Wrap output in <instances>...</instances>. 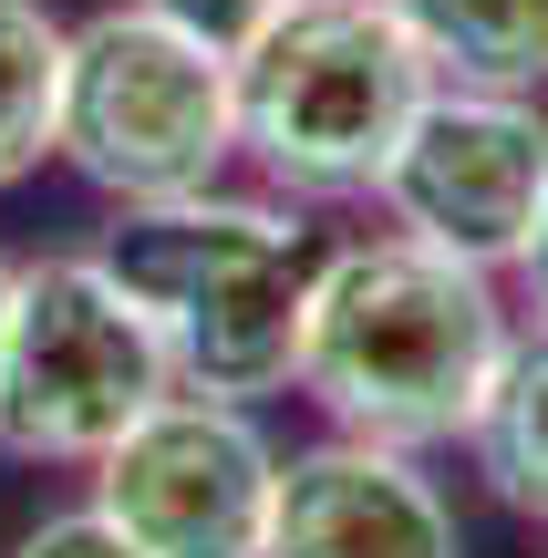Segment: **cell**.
<instances>
[{
    "label": "cell",
    "mask_w": 548,
    "mask_h": 558,
    "mask_svg": "<svg viewBox=\"0 0 548 558\" xmlns=\"http://www.w3.org/2000/svg\"><path fill=\"white\" fill-rule=\"evenodd\" d=\"M508 341L517 331L497 300V269H466L414 239H352L310 259L290 383L342 435L414 456V445H446L476 424Z\"/></svg>",
    "instance_id": "cell-1"
},
{
    "label": "cell",
    "mask_w": 548,
    "mask_h": 558,
    "mask_svg": "<svg viewBox=\"0 0 548 558\" xmlns=\"http://www.w3.org/2000/svg\"><path fill=\"white\" fill-rule=\"evenodd\" d=\"M239 156L290 197H373L404 114L435 94V62L383 0H280L228 52Z\"/></svg>",
    "instance_id": "cell-3"
},
{
    "label": "cell",
    "mask_w": 548,
    "mask_h": 558,
    "mask_svg": "<svg viewBox=\"0 0 548 558\" xmlns=\"http://www.w3.org/2000/svg\"><path fill=\"white\" fill-rule=\"evenodd\" d=\"M259 558H466V548H455V507L435 497V476H414V456L331 435L280 456Z\"/></svg>",
    "instance_id": "cell-8"
},
{
    "label": "cell",
    "mask_w": 548,
    "mask_h": 558,
    "mask_svg": "<svg viewBox=\"0 0 548 558\" xmlns=\"http://www.w3.org/2000/svg\"><path fill=\"white\" fill-rule=\"evenodd\" d=\"M517 279H528V311L548 320V197H538V228H528V248H517Z\"/></svg>",
    "instance_id": "cell-14"
},
{
    "label": "cell",
    "mask_w": 548,
    "mask_h": 558,
    "mask_svg": "<svg viewBox=\"0 0 548 558\" xmlns=\"http://www.w3.org/2000/svg\"><path fill=\"white\" fill-rule=\"evenodd\" d=\"M280 445L248 403L166 393L94 456V518L124 527L145 558H259Z\"/></svg>",
    "instance_id": "cell-7"
},
{
    "label": "cell",
    "mask_w": 548,
    "mask_h": 558,
    "mask_svg": "<svg viewBox=\"0 0 548 558\" xmlns=\"http://www.w3.org/2000/svg\"><path fill=\"white\" fill-rule=\"evenodd\" d=\"M52 156L114 207H166L228 177L239 156V94H228V52L186 21L114 0L83 32H62V114Z\"/></svg>",
    "instance_id": "cell-4"
},
{
    "label": "cell",
    "mask_w": 548,
    "mask_h": 558,
    "mask_svg": "<svg viewBox=\"0 0 548 558\" xmlns=\"http://www.w3.org/2000/svg\"><path fill=\"white\" fill-rule=\"evenodd\" d=\"M476 465H487V486L517 507V518L548 527V331L538 341H508V362H497L487 403H476L466 424Z\"/></svg>",
    "instance_id": "cell-10"
},
{
    "label": "cell",
    "mask_w": 548,
    "mask_h": 558,
    "mask_svg": "<svg viewBox=\"0 0 548 558\" xmlns=\"http://www.w3.org/2000/svg\"><path fill=\"white\" fill-rule=\"evenodd\" d=\"M383 11L435 62V83H487V94L548 83V0H383Z\"/></svg>",
    "instance_id": "cell-9"
},
{
    "label": "cell",
    "mask_w": 548,
    "mask_h": 558,
    "mask_svg": "<svg viewBox=\"0 0 548 558\" xmlns=\"http://www.w3.org/2000/svg\"><path fill=\"white\" fill-rule=\"evenodd\" d=\"M373 197H383L393 239L446 248L466 269H517V248L538 228V197H548V114H538V94L435 83L404 114Z\"/></svg>",
    "instance_id": "cell-6"
},
{
    "label": "cell",
    "mask_w": 548,
    "mask_h": 558,
    "mask_svg": "<svg viewBox=\"0 0 548 558\" xmlns=\"http://www.w3.org/2000/svg\"><path fill=\"white\" fill-rule=\"evenodd\" d=\"M94 269L145 311L176 393L207 403H259L290 383L301 352V290H310V239L301 218L259 197H166V207H124L94 239Z\"/></svg>",
    "instance_id": "cell-2"
},
{
    "label": "cell",
    "mask_w": 548,
    "mask_h": 558,
    "mask_svg": "<svg viewBox=\"0 0 548 558\" xmlns=\"http://www.w3.org/2000/svg\"><path fill=\"white\" fill-rule=\"evenodd\" d=\"M145 11H166V21H186V32H207L218 52H239V41L259 32L280 0H145Z\"/></svg>",
    "instance_id": "cell-13"
},
{
    "label": "cell",
    "mask_w": 548,
    "mask_h": 558,
    "mask_svg": "<svg viewBox=\"0 0 548 558\" xmlns=\"http://www.w3.org/2000/svg\"><path fill=\"white\" fill-rule=\"evenodd\" d=\"M62 114V21L41 0H0V197L52 156Z\"/></svg>",
    "instance_id": "cell-11"
},
{
    "label": "cell",
    "mask_w": 548,
    "mask_h": 558,
    "mask_svg": "<svg viewBox=\"0 0 548 558\" xmlns=\"http://www.w3.org/2000/svg\"><path fill=\"white\" fill-rule=\"evenodd\" d=\"M0 320H11V259H0Z\"/></svg>",
    "instance_id": "cell-15"
},
{
    "label": "cell",
    "mask_w": 548,
    "mask_h": 558,
    "mask_svg": "<svg viewBox=\"0 0 548 558\" xmlns=\"http://www.w3.org/2000/svg\"><path fill=\"white\" fill-rule=\"evenodd\" d=\"M11 558H145L135 538H124V527H103L94 507H73V518H41L32 538H21Z\"/></svg>",
    "instance_id": "cell-12"
},
{
    "label": "cell",
    "mask_w": 548,
    "mask_h": 558,
    "mask_svg": "<svg viewBox=\"0 0 548 558\" xmlns=\"http://www.w3.org/2000/svg\"><path fill=\"white\" fill-rule=\"evenodd\" d=\"M176 393L145 311L94 259H32L11 269L0 320V445L32 465H94L145 403Z\"/></svg>",
    "instance_id": "cell-5"
}]
</instances>
